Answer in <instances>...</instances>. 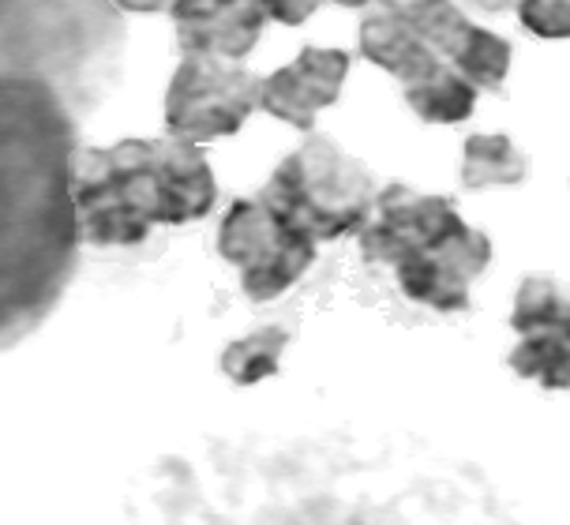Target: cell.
Returning <instances> with one entry per match:
<instances>
[{"mask_svg":"<svg viewBox=\"0 0 570 525\" xmlns=\"http://www.w3.org/2000/svg\"><path fill=\"white\" fill-rule=\"evenodd\" d=\"M350 53L345 49L308 46L297 60H289L278 72H271L259 83V109H267L274 120H285L293 128L308 131L323 109H331L342 98V87L350 79Z\"/></svg>","mask_w":570,"mask_h":525,"instance_id":"cell-8","label":"cell"},{"mask_svg":"<svg viewBox=\"0 0 570 525\" xmlns=\"http://www.w3.org/2000/svg\"><path fill=\"white\" fill-rule=\"evenodd\" d=\"M465 4L481 8V12H503V8H518V0H465Z\"/></svg>","mask_w":570,"mask_h":525,"instance_id":"cell-18","label":"cell"},{"mask_svg":"<svg viewBox=\"0 0 570 525\" xmlns=\"http://www.w3.org/2000/svg\"><path fill=\"white\" fill-rule=\"evenodd\" d=\"M259 196L323 245L361 234L375 207V180L361 158L315 136L278 161Z\"/></svg>","mask_w":570,"mask_h":525,"instance_id":"cell-2","label":"cell"},{"mask_svg":"<svg viewBox=\"0 0 570 525\" xmlns=\"http://www.w3.org/2000/svg\"><path fill=\"white\" fill-rule=\"evenodd\" d=\"M114 4L131 16H158V12H173L177 0H114Z\"/></svg>","mask_w":570,"mask_h":525,"instance_id":"cell-17","label":"cell"},{"mask_svg":"<svg viewBox=\"0 0 570 525\" xmlns=\"http://www.w3.org/2000/svg\"><path fill=\"white\" fill-rule=\"evenodd\" d=\"M470 27L454 0H372L361 19V57L399 83H413L454 65Z\"/></svg>","mask_w":570,"mask_h":525,"instance_id":"cell-3","label":"cell"},{"mask_svg":"<svg viewBox=\"0 0 570 525\" xmlns=\"http://www.w3.org/2000/svg\"><path fill=\"white\" fill-rule=\"evenodd\" d=\"M320 240L293 226L282 210H274L263 196L237 199L218 226V251L240 275V289L248 300L267 305L278 300L308 275Z\"/></svg>","mask_w":570,"mask_h":525,"instance_id":"cell-4","label":"cell"},{"mask_svg":"<svg viewBox=\"0 0 570 525\" xmlns=\"http://www.w3.org/2000/svg\"><path fill=\"white\" fill-rule=\"evenodd\" d=\"M507 365L518 379H533L544 390H570V346L556 330H529L518 335Z\"/></svg>","mask_w":570,"mask_h":525,"instance_id":"cell-13","label":"cell"},{"mask_svg":"<svg viewBox=\"0 0 570 525\" xmlns=\"http://www.w3.org/2000/svg\"><path fill=\"white\" fill-rule=\"evenodd\" d=\"M177 23V46L180 53H207V57H229L244 60L256 49L267 27V12L259 0H207L169 12Z\"/></svg>","mask_w":570,"mask_h":525,"instance_id":"cell-9","label":"cell"},{"mask_svg":"<svg viewBox=\"0 0 570 525\" xmlns=\"http://www.w3.org/2000/svg\"><path fill=\"white\" fill-rule=\"evenodd\" d=\"M263 12H267V19H274V23H285V27H301L308 23V19L320 12L323 0H259Z\"/></svg>","mask_w":570,"mask_h":525,"instance_id":"cell-16","label":"cell"},{"mask_svg":"<svg viewBox=\"0 0 570 525\" xmlns=\"http://www.w3.org/2000/svg\"><path fill=\"white\" fill-rule=\"evenodd\" d=\"M259 83L240 60L185 53L166 87V128L196 143L237 136L259 109Z\"/></svg>","mask_w":570,"mask_h":525,"instance_id":"cell-5","label":"cell"},{"mask_svg":"<svg viewBox=\"0 0 570 525\" xmlns=\"http://www.w3.org/2000/svg\"><path fill=\"white\" fill-rule=\"evenodd\" d=\"M454 68L462 72L476 90H488V95H499L507 83V72H511V42L503 34L488 27H470L465 42L458 46L454 53Z\"/></svg>","mask_w":570,"mask_h":525,"instance_id":"cell-14","label":"cell"},{"mask_svg":"<svg viewBox=\"0 0 570 525\" xmlns=\"http://www.w3.org/2000/svg\"><path fill=\"white\" fill-rule=\"evenodd\" d=\"M402 90H405V106L424 125H462V120L473 117L476 95H481L454 65H443L435 72L413 79V83H402Z\"/></svg>","mask_w":570,"mask_h":525,"instance_id":"cell-10","label":"cell"},{"mask_svg":"<svg viewBox=\"0 0 570 525\" xmlns=\"http://www.w3.org/2000/svg\"><path fill=\"white\" fill-rule=\"evenodd\" d=\"M492 262V240L470 221L454 226L435 245L421 248L416 256L394 267L399 289L410 300L435 311H462L470 308V286Z\"/></svg>","mask_w":570,"mask_h":525,"instance_id":"cell-7","label":"cell"},{"mask_svg":"<svg viewBox=\"0 0 570 525\" xmlns=\"http://www.w3.org/2000/svg\"><path fill=\"white\" fill-rule=\"evenodd\" d=\"M285 349H289V335H285L282 327H259V330H252V335L229 341V346L222 349L218 365L226 372L229 383L252 387V383L278 376Z\"/></svg>","mask_w":570,"mask_h":525,"instance_id":"cell-12","label":"cell"},{"mask_svg":"<svg viewBox=\"0 0 570 525\" xmlns=\"http://www.w3.org/2000/svg\"><path fill=\"white\" fill-rule=\"evenodd\" d=\"M331 4H342V8H364V4H372V0H331Z\"/></svg>","mask_w":570,"mask_h":525,"instance_id":"cell-19","label":"cell"},{"mask_svg":"<svg viewBox=\"0 0 570 525\" xmlns=\"http://www.w3.org/2000/svg\"><path fill=\"white\" fill-rule=\"evenodd\" d=\"M529 177V158L507 136H470L462 147V185L470 191L481 188H511Z\"/></svg>","mask_w":570,"mask_h":525,"instance_id":"cell-11","label":"cell"},{"mask_svg":"<svg viewBox=\"0 0 570 525\" xmlns=\"http://www.w3.org/2000/svg\"><path fill=\"white\" fill-rule=\"evenodd\" d=\"M462 215L446 196H428V191L386 185L375 191V207L361 229V251L368 262L380 267H399L402 259L416 256L421 248L435 245L440 237L462 226Z\"/></svg>","mask_w":570,"mask_h":525,"instance_id":"cell-6","label":"cell"},{"mask_svg":"<svg viewBox=\"0 0 570 525\" xmlns=\"http://www.w3.org/2000/svg\"><path fill=\"white\" fill-rule=\"evenodd\" d=\"M76 229L95 248L142 245L155 226H185L210 215L218 180L196 139H120L76 147L65 166Z\"/></svg>","mask_w":570,"mask_h":525,"instance_id":"cell-1","label":"cell"},{"mask_svg":"<svg viewBox=\"0 0 570 525\" xmlns=\"http://www.w3.org/2000/svg\"><path fill=\"white\" fill-rule=\"evenodd\" d=\"M518 19L537 38H570V0H518Z\"/></svg>","mask_w":570,"mask_h":525,"instance_id":"cell-15","label":"cell"},{"mask_svg":"<svg viewBox=\"0 0 570 525\" xmlns=\"http://www.w3.org/2000/svg\"><path fill=\"white\" fill-rule=\"evenodd\" d=\"M191 4H207V0H177V4H173V12H177V8H191Z\"/></svg>","mask_w":570,"mask_h":525,"instance_id":"cell-20","label":"cell"}]
</instances>
